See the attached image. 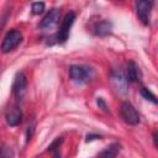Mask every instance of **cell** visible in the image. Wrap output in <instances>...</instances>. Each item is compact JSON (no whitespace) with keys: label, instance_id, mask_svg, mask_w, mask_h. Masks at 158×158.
<instances>
[{"label":"cell","instance_id":"277c9868","mask_svg":"<svg viewBox=\"0 0 158 158\" xmlns=\"http://www.w3.org/2000/svg\"><path fill=\"white\" fill-rule=\"evenodd\" d=\"M74 21H75V14H74L73 11L68 12V14L64 16V19H63L62 22H60L59 30H58V32H57V41H58L59 43H64V42L68 40V37H69V31H70V27L73 26Z\"/></svg>","mask_w":158,"mask_h":158},{"label":"cell","instance_id":"2e32d148","mask_svg":"<svg viewBox=\"0 0 158 158\" xmlns=\"http://www.w3.org/2000/svg\"><path fill=\"white\" fill-rule=\"evenodd\" d=\"M95 138H100V136H98V135H88L86 136V141H91V139H95Z\"/></svg>","mask_w":158,"mask_h":158},{"label":"cell","instance_id":"7a4b0ae2","mask_svg":"<svg viewBox=\"0 0 158 158\" xmlns=\"http://www.w3.org/2000/svg\"><path fill=\"white\" fill-rule=\"evenodd\" d=\"M21 41H22V33L19 30H10L5 35V37L1 42L0 49L2 53H9V52L14 51L21 43Z\"/></svg>","mask_w":158,"mask_h":158},{"label":"cell","instance_id":"9a60e30c","mask_svg":"<svg viewBox=\"0 0 158 158\" xmlns=\"http://www.w3.org/2000/svg\"><path fill=\"white\" fill-rule=\"evenodd\" d=\"M98 105H99V106H101L104 110H106V104L102 101V99H101V98H98Z\"/></svg>","mask_w":158,"mask_h":158},{"label":"cell","instance_id":"ba28073f","mask_svg":"<svg viewBox=\"0 0 158 158\" xmlns=\"http://www.w3.org/2000/svg\"><path fill=\"white\" fill-rule=\"evenodd\" d=\"M5 118H6V122L9 126H17L22 121V111L20 110L19 106L14 105L6 111Z\"/></svg>","mask_w":158,"mask_h":158},{"label":"cell","instance_id":"6da1fadb","mask_svg":"<svg viewBox=\"0 0 158 158\" xmlns=\"http://www.w3.org/2000/svg\"><path fill=\"white\" fill-rule=\"evenodd\" d=\"M69 75L73 81L78 84H84L93 78L94 70L86 65H72L69 68Z\"/></svg>","mask_w":158,"mask_h":158},{"label":"cell","instance_id":"8992f818","mask_svg":"<svg viewBox=\"0 0 158 158\" xmlns=\"http://www.w3.org/2000/svg\"><path fill=\"white\" fill-rule=\"evenodd\" d=\"M153 6L152 1H138L136 2V11H137V16L141 20V22L143 25H148L149 22V14H151V9Z\"/></svg>","mask_w":158,"mask_h":158},{"label":"cell","instance_id":"8fae6325","mask_svg":"<svg viewBox=\"0 0 158 158\" xmlns=\"http://www.w3.org/2000/svg\"><path fill=\"white\" fill-rule=\"evenodd\" d=\"M121 146L118 143H112L110 146H107L104 151H101L98 156V158H116L118 152H120Z\"/></svg>","mask_w":158,"mask_h":158},{"label":"cell","instance_id":"5b68a950","mask_svg":"<svg viewBox=\"0 0 158 158\" xmlns=\"http://www.w3.org/2000/svg\"><path fill=\"white\" fill-rule=\"evenodd\" d=\"M26 89H27V78L25 73L19 72L15 75V79L12 83V94L17 100H22L26 94Z\"/></svg>","mask_w":158,"mask_h":158},{"label":"cell","instance_id":"52a82bcc","mask_svg":"<svg viewBox=\"0 0 158 158\" xmlns=\"http://www.w3.org/2000/svg\"><path fill=\"white\" fill-rule=\"evenodd\" d=\"M59 15H60V11H59L58 9H52V10H49V11L46 14V16L42 19L41 23H40L41 28H44V30L52 28V27L58 22Z\"/></svg>","mask_w":158,"mask_h":158},{"label":"cell","instance_id":"7c38bea8","mask_svg":"<svg viewBox=\"0 0 158 158\" xmlns=\"http://www.w3.org/2000/svg\"><path fill=\"white\" fill-rule=\"evenodd\" d=\"M0 158H15V153L9 144L6 143L0 144Z\"/></svg>","mask_w":158,"mask_h":158},{"label":"cell","instance_id":"9c48e42d","mask_svg":"<svg viewBox=\"0 0 158 158\" xmlns=\"http://www.w3.org/2000/svg\"><path fill=\"white\" fill-rule=\"evenodd\" d=\"M112 30V23L107 20H102V21H99L94 25L93 27V32L94 35L96 36H100V37H104V36H107Z\"/></svg>","mask_w":158,"mask_h":158},{"label":"cell","instance_id":"30bf717a","mask_svg":"<svg viewBox=\"0 0 158 158\" xmlns=\"http://www.w3.org/2000/svg\"><path fill=\"white\" fill-rule=\"evenodd\" d=\"M139 77H141V74H139L138 65L135 62H132V60L128 62L127 68H126V80L135 83V81H138L139 80Z\"/></svg>","mask_w":158,"mask_h":158},{"label":"cell","instance_id":"5bb4252c","mask_svg":"<svg viewBox=\"0 0 158 158\" xmlns=\"http://www.w3.org/2000/svg\"><path fill=\"white\" fill-rule=\"evenodd\" d=\"M32 12L35 14V15H38V14H41V12H43V10H44V2H40V1H37V2H33L32 4Z\"/></svg>","mask_w":158,"mask_h":158},{"label":"cell","instance_id":"4fadbf2b","mask_svg":"<svg viewBox=\"0 0 158 158\" xmlns=\"http://www.w3.org/2000/svg\"><path fill=\"white\" fill-rule=\"evenodd\" d=\"M141 95L146 99V100H148V101H151L152 104H157V99H156V95L149 90V89H147V88H141Z\"/></svg>","mask_w":158,"mask_h":158},{"label":"cell","instance_id":"3957f363","mask_svg":"<svg viewBox=\"0 0 158 158\" xmlns=\"http://www.w3.org/2000/svg\"><path fill=\"white\" fill-rule=\"evenodd\" d=\"M120 114L123 121L128 125H137L139 123V114L137 112L136 107L130 101H122L120 106Z\"/></svg>","mask_w":158,"mask_h":158}]
</instances>
